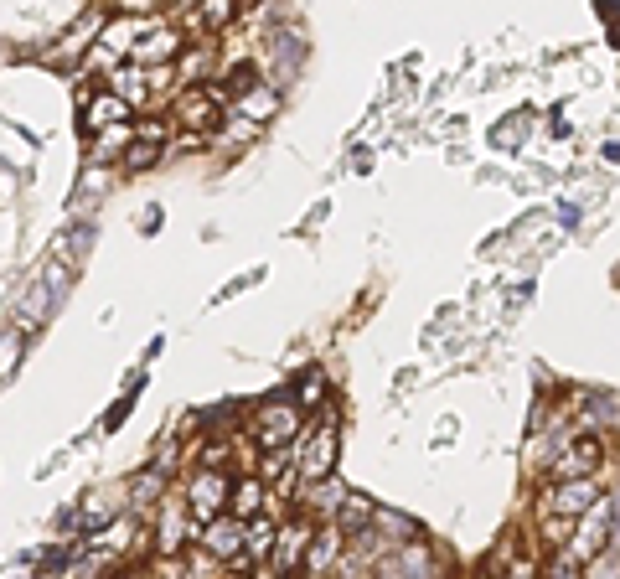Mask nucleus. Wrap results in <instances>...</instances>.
Returning a JSON list of instances; mask_svg holds the SVG:
<instances>
[{
  "mask_svg": "<svg viewBox=\"0 0 620 579\" xmlns=\"http://www.w3.org/2000/svg\"><path fill=\"white\" fill-rule=\"evenodd\" d=\"M181 538H186V502L171 497V502L161 507V533H155V543H161V554H176Z\"/></svg>",
  "mask_w": 620,
  "mask_h": 579,
  "instance_id": "dca6fc26",
  "label": "nucleus"
},
{
  "mask_svg": "<svg viewBox=\"0 0 620 579\" xmlns=\"http://www.w3.org/2000/svg\"><path fill=\"white\" fill-rule=\"evenodd\" d=\"M533 574H538V569H533V559H522V564H512V574H507V579H533Z\"/></svg>",
  "mask_w": 620,
  "mask_h": 579,
  "instance_id": "393cba45",
  "label": "nucleus"
},
{
  "mask_svg": "<svg viewBox=\"0 0 620 579\" xmlns=\"http://www.w3.org/2000/svg\"><path fill=\"white\" fill-rule=\"evenodd\" d=\"M202 548H207V554L212 559H223V564H238L243 559V523H238V517H212V523L202 528Z\"/></svg>",
  "mask_w": 620,
  "mask_h": 579,
  "instance_id": "6e6552de",
  "label": "nucleus"
},
{
  "mask_svg": "<svg viewBox=\"0 0 620 579\" xmlns=\"http://www.w3.org/2000/svg\"><path fill=\"white\" fill-rule=\"evenodd\" d=\"M600 502V476L589 481H558L543 492V517H558V523H579V517Z\"/></svg>",
  "mask_w": 620,
  "mask_h": 579,
  "instance_id": "f03ea898",
  "label": "nucleus"
},
{
  "mask_svg": "<svg viewBox=\"0 0 620 579\" xmlns=\"http://www.w3.org/2000/svg\"><path fill=\"white\" fill-rule=\"evenodd\" d=\"M331 517H336V523H331V528H336L341 538H347V533L357 538V533H362V528L372 523V517H378V507H372L367 497H341V507H336Z\"/></svg>",
  "mask_w": 620,
  "mask_h": 579,
  "instance_id": "4468645a",
  "label": "nucleus"
},
{
  "mask_svg": "<svg viewBox=\"0 0 620 579\" xmlns=\"http://www.w3.org/2000/svg\"><path fill=\"white\" fill-rule=\"evenodd\" d=\"M228 492H233L228 471H197L181 502H186V512H197L202 523H212V517H223V512H228Z\"/></svg>",
  "mask_w": 620,
  "mask_h": 579,
  "instance_id": "39448f33",
  "label": "nucleus"
},
{
  "mask_svg": "<svg viewBox=\"0 0 620 579\" xmlns=\"http://www.w3.org/2000/svg\"><path fill=\"white\" fill-rule=\"evenodd\" d=\"M610 517H615V502H595L584 517H579V538L574 543H564V559H595L600 548H610L615 543V528H610Z\"/></svg>",
  "mask_w": 620,
  "mask_h": 579,
  "instance_id": "20e7f679",
  "label": "nucleus"
},
{
  "mask_svg": "<svg viewBox=\"0 0 620 579\" xmlns=\"http://www.w3.org/2000/svg\"><path fill=\"white\" fill-rule=\"evenodd\" d=\"M155 492H161V471H150L145 481H135V502H155Z\"/></svg>",
  "mask_w": 620,
  "mask_h": 579,
  "instance_id": "b1692460",
  "label": "nucleus"
},
{
  "mask_svg": "<svg viewBox=\"0 0 620 579\" xmlns=\"http://www.w3.org/2000/svg\"><path fill=\"white\" fill-rule=\"evenodd\" d=\"M305 548H310V523H305V517H295V523H285V528L274 533V548H269V554H274V574L285 579L305 559Z\"/></svg>",
  "mask_w": 620,
  "mask_h": 579,
  "instance_id": "1a4fd4ad",
  "label": "nucleus"
},
{
  "mask_svg": "<svg viewBox=\"0 0 620 579\" xmlns=\"http://www.w3.org/2000/svg\"><path fill=\"white\" fill-rule=\"evenodd\" d=\"M336 554H341V533L336 528H321V533H310V548H305V574L310 579H321L331 564H336Z\"/></svg>",
  "mask_w": 620,
  "mask_h": 579,
  "instance_id": "ddd939ff",
  "label": "nucleus"
},
{
  "mask_svg": "<svg viewBox=\"0 0 620 579\" xmlns=\"http://www.w3.org/2000/svg\"><path fill=\"white\" fill-rule=\"evenodd\" d=\"M155 156H161V150H155V145H130V150H124V156H119V166H130V171H145V166H155Z\"/></svg>",
  "mask_w": 620,
  "mask_h": 579,
  "instance_id": "412c9836",
  "label": "nucleus"
},
{
  "mask_svg": "<svg viewBox=\"0 0 620 579\" xmlns=\"http://www.w3.org/2000/svg\"><path fill=\"white\" fill-rule=\"evenodd\" d=\"M600 461H605V445H600L595 435H584V440H574V445L553 461V476H558V481H589V476H600Z\"/></svg>",
  "mask_w": 620,
  "mask_h": 579,
  "instance_id": "0eeeda50",
  "label": "nucleus"
},
{
  "mask_svg": "<svg viewBox=\"0 0 620 579\" xmlns=\"http://www.w3.org/2000/svg\"><path fill=\"white\" fill-rule=\"evenodd\" d=\"M233 104H238V119H243V125H254V130H259L264 119L279 109V99H274V88H269V83L248 88V94H243V99H233Z\"/></svg>",
  "mask_w": 620,
  "mask_h": 579,
  "instance_id": "2eb2a0df",
  "label": "nucleus"
},
{
  "mask_svg": "<svg viewBox=\"0 0 620 579\" xmlns=\"http://www.w3.org/2000/svg\"><path fill=\"white\" fill-rule=\"evenodd\" d=\"M109 94H114V99H124V104L135 109V104H140V99L150 94V88H145V73H135V68L114 73V78H109Z\"/></svg>",
  "mask_w": 620,
  "mask_h": 579,
  "instance_id": "a211bd4d",
  "label": "nucleus"
},
{
  "mask_svg": "<svg viewBox=\"0 0 620 579\" xmlns=\"http://www.w3.org/2000/svg\"><path fill=\"white\" fill-rule=\"evenodd\" d=\"M130 114H135V109L124 104V99H114L109 88H104V94H93V99L83 104V125H88L93 135H109V130H119Z\"/></svg>",
  "mask_w": 620,
  "mask_h": 579,
  "instance_id": "9d476101",
  "label": "nucleus"
},
{
  "mask_svg": "<svg viewBox=\"0 0 620 579\" xmlns=\"http://www.w3.org/2000/svg\"><path fill=\"white\" fill-rule=\"evenodd\" d=\"M223 88H212V83H192L186 94L176 99V119L181 125H192V130H212V125H223Z\"/></svg>",
  "mask_w": 620,
  "mask_h": 579,
  "instance_id": "423d86ee",
  "label": "nucleus"
},
{
  "mask_svg": "<svg viewBox=\"0 0 620 579\" xmlns=\"http://www.w3.org/2000/svg\"><path fill=\"white\" fill-rule=\"evenodd\" d=\"M579 579H620V554H615V543H610V548H600V554L584 564V574H579Z\"/></svg>",
  "mask_w": 620,
  "mask_h": 579,
  "instance_id": "aec40b11",
  "label": "nucleus"
},
{
  "mask_svg": "<svg viewBox=\"0 0 620 579\" xmlns=\"http://www.w3.org/2000/svg\"><path fill=\"white\" fill-rule=\"evenodd\" d=\"M269 507V492H264V481L259 476H243L233 492H228V517H238V523H248V517H259Z\"/></svg>",
  "mask_w": 620,
  "mask_h": 579,
  "instance_id": "f8f14e48",
  "label": "nucleus"
},
{
  "mask_svg": "<svg viewBox=\"0 0 620 579\" xmlns=\"http://www.w3.org/2000/svg\"><path fill=\"white\" fill-rule=\"evenodd\" d=\"M254 435H259L264 450H290V445L300 440V409H295L290 399L264 404V409L254 414Z\"/></svg>",
  "mask_w": 620,
  "mask_h": 579,
  "instance_id": "7ed1b4c3",
  "label": "nucleus"
},
{
  "mask_svg": "<svg viewBox=\"0 0 620 579\" xmlns=\"http://www.w3.org/2000/svg\"><path fill=\"white\" fill-rule=\"evenodd\" d=\"M176 52H181V37H176V32H150V37H140V42H135V52H130V57H135V63L150 73V68H171V57H176Z\"/></svg>",
  "mask_w": 620,
  "mask_h": 579,
  "instance_id": "9b49d317",
  "label": "nucleus"
},
{
  "mask_svg": "<svg viewBox=\"0 0 620 579\" xmlns=\"http://www.w3.org/2000/svg\"><path fill=\"white\" fill-rule=\"evenodd\" d=\"M274 523H269V517L259 512V517H248V523H243V559H269V548H274Z\"/></svg>",
  "mask_w": 620,
  "mask_h": 579,
  "instance_id": "f3484780",
  "label": "nucleus"
},
{
  "mask_svg": "<svg viewBox=\"0 0 620 579\" xmlns=\"http://www.w3.org/2000/svg\"><path fill=\"white\" fill-rule=\"evenodd\" d=\"M99 574H104V559H83L73 569H62V579H99Z\"/></svg>",
  "mask_w": 620,
  "mask_h": 579,
  "instance_id": "5701e85b",
  "label": "nucleus"
},
{
  "mask_svg": "<svg viewBox=\"0 0 620 579\" xmlns=\"http://www.w3.org/2000/svg\"><path fill=\"white\" fill-rule=\"evenodd\" d=\"M290 404H295V409H321V414H326V378H321V373H305Z\"/></svg>",
  "mask_w": 620,
  "mask_h": 579,
  "instance_id": "6ab92c4d",
  "label": "nucleus"
},
{
  "mask_svg": "<svg viewBox=\"0 0 620 579\" xmlns=\"http://www.w3.org/2000/svg\"><path fill=\"white\" fill-rule=\"evenodd\" d=\"M295 471L305 486H316V481H331L336 471V450H341V435H336V419H321L316 424V435L310 440H295Z\"/></svg>",
  "mask_w": 620,
  "mask_h": 579,
  "instance_id": "f257e3e1",
  "label": "nucleus"
},
{
  "mask_svg": "<svg viewBox=\"0 0 620 579\" xmlns=\"http://www.w3.org/2000/svg\"><path fill=\"white\" fill-rule=\"evenodd\" d=\"M171 135V125H166V119H145V125H135V140L140 145H155V150H161V140Z\"/></svg>",
  "mask_w": 620,
  "mask_h": 579,
  "instance_id": "4be33fe9",
  "label": "nucleus"
}]
</instances>
